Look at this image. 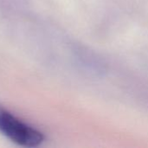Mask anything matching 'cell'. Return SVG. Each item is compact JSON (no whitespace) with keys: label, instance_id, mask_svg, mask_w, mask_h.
Wrapping results in <instances>:
<instances>
[{"label":"cell","instance_id":"cell-1","mask_svg":"<svg viewBox=\"0 0 148 148\" xmlns=\"http://www.w3.org/2000/svg\"><path fill=\"white\" fill-rule=\"evenodd\" d=\"M0 133L12 142L24 147H38L44 140L41 132L2 108H0Z\"/></svg>","mask_w":148,"mask_h":148},{"label":"cell","instance_id":"cell-2","mask_svg":"<svg viewBox=\"0 0 148 148\" xmlns=\"http://www.w3.org/2000/svg\"><path fill=\"white\" fill-rule=\"evenodd\" d=\"M79 60L82 67L92 75L101 76L107 72L105 61L90 48H82L78 53Z\"/></svg>","mask_w":148,"mask_h":148}]
</instances>
